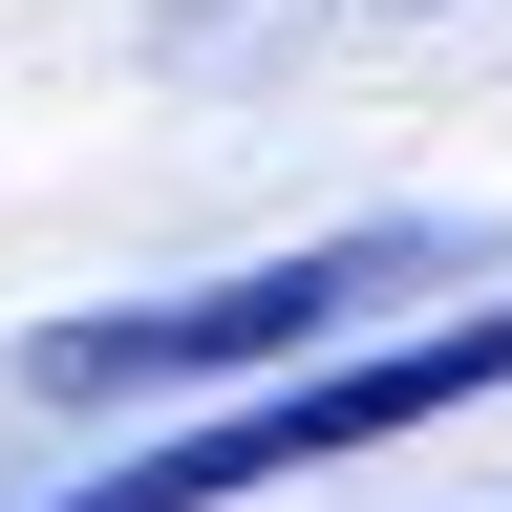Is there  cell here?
<instances>
[{"label":"cell","instance_id":"1","mask_svg":"<svg viewBox=\"0 0 512 512\" xmlns=\"http://www.w3.org/2000/svg\"><path fill=\"white\" fill-rule=\"evenodd\" d=\"M448 278V235H299V256H235V278H192V299H86V320H43L22 384L43 406H171V384H299V363H342L384 299H427Z\"/></svg>","mask_w":512,"mask_h":512}]
</instances>
